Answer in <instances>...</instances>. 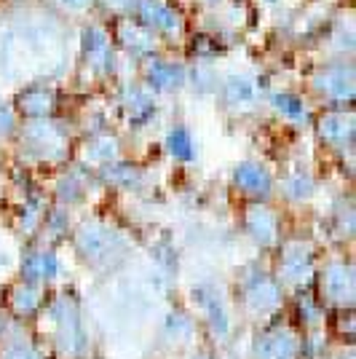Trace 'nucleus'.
I'll list each match as a JSON object with an SVG mask.
<instances>
[{
	"instance_id": "obj_5",
	"label": "nucleus",
	"mask_w": 356,
	"mask_h": 359,
	"mask_svg": "<svg viewBox=\"0 0 356 359\" xmlns=\"http://www.w3.org/2000/svg\"><path fill=\"white\" fill-rule=\"evenodd\" d=\"M60 3H64V6H70V8H83L89 0H60Z\"/></svg>"
},
{
	"instance_id": "obj_1",
	"label": "nucleus",
	"mask_w": 356,
	"mask_h": 359,
	"mask_svg": "<svg viewBox=\"0 0 356 359\" xmlns=\"http://www.w3.org/2000/svg\"><path fill=\"white\" fill-rule=\"evenodd\" d=\"M137 8V16H139V22L142 25H148V27H158V30H177V16L172 14V8H166L163 3L158 0H137L134 3Z\"/></svg>"
},
{
	"instance_id": "obj_3",
	"label": "nucleus",
	"mask_w": 356,
	"mask_h": 359,
	"mask_svg": "<svg viewBox=\"0 0 356 359\" xmlns=\"http://www.w3.org/2000/svg\"><path fill=\"white\" fill-rule=\"evenodd\" d=\"M121 43L126 46L129 51H148V48H153V38H150L148 30H142L139 25H123V30H121Z\"/></svg>"
},
{
	"instance_id": "obj_2",
	"label": "nucleus",
	"mask_w": 356,
	"mask_h": 359,
	"mask_svg": "<svg viewBox=\"0 0 356 359\" xmlns=\"http://www.w3.org/2000/svg\"><path fill=\"white\" fill-rule=\"evenodd\" d=\"M83 51L89 54L94 65L100 67V62H107L110 60V46H107V38H104L102 30H97V27H89V32L83 35Z\"/></svg>"
},
{
	"instance_id": "obj_4",
	"label": "nucleus",
	"mask_w": 356,
	"mask_h": 359,
	"mask_svg": "<svg viewBox=\"0 0 356 359\" xmlns=\"http://www.w3.org/2000/svg\"><path fill=\"white\" fill-rule=\"evenodd\" d=\"M150 78H153V81H158L161 86H172V83L182 81V70H179L177 65L158 62V65H153V67H150Z\"/></svg>"
}]
</instances>
